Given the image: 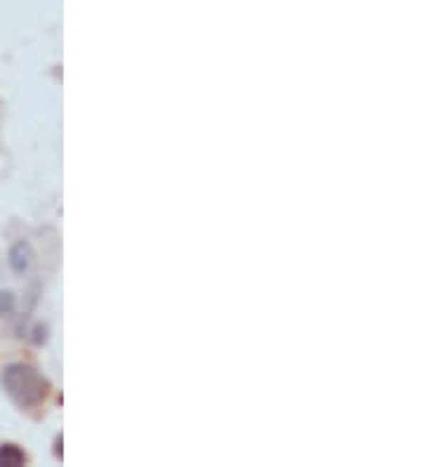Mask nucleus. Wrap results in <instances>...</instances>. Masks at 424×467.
<instances>
[{
	"label": "nucleus",
	"instance_id": "1",
	"mask_svg": "<svg viewBox=\"0 0 424 467\" xmlns=\"http://www.w3.org/2000/svg\"><path fill=\"white\" fill-rule=\"evenodd\" d=\"M3 382L12 399L21 406L38 404L48 392V382L29 366H10L3 375Z\"/></svg>",
	"mask_w": 424,
	"mask_h": 467
},
{
	"label": "nucleus",
	"instance_id": "2",
	"mask_svg": "<svg viewBox=\"0 0 424 467\" xmlns=\"http://www.w3.org/2000/svg\"><path fill=\"white\" fill-rule=\"evenodd\" d=\"M26 463V453L14 443H5L0 446V465L3 467H19Z\"/></svg>",
	"mask_w": 424,
	"mask_h": 467
},
{
	"label": "nucleus",
	"instance_id": "3",
	"mask_svg": "<svg viewBox=\"0 0 424 467\" xmlns=\"http://www.w3.org/2000/svg\"><path fill=\"white\" fill-rule=\"evenodd\" d=\"M31 262V250L24 246V243H19V246H14L12 252H10V265L14 267L17 272H24Z\"/></svg>",
	"mask_w": 424,
	"mask_h": 467
},
{
	"label": "nucleus",
	"instance_id": "4",
	"mask_svg": "<svg viewBox=\"0 0 424 467\" xmlns=\"http://www.w3.org/2000/svg\"><path fill=\"white\" fill-rule=\"evenodd\" d=\"M12 307V295L10 293H0V317H3V309L10 312Z\"/></svg>",
	"mask_w": 424,
	"mask_h": 467
}]
</instances>
